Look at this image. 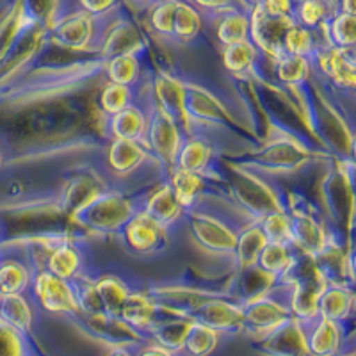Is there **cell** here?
Instances as JSON below:
<instances>
[{
  "label": "cell",
  "mask_w": 356,
  "mask_h": 356,
  "mask_svg": "<svg viewBox=\"0 0 356 356\" xmlns=\"http://www.w3.org/2000/svg\"><path fill=\"white\" fill-rule=\"evenodd\" d=\"M141 203L143 200L127 196L120 191H104L79 209L70 221L91 234L118 235L134 216L141 212Z\"/></svg>",
  "instance_id": "cell-1"
},
{
  "label": "cell",
  "mask_w": 356,
  "mask_h": 356,
  "mask_svg": "<svg viewBox=\"0 0 356 356\" xmlns=\"http://www.w3.org/2000/svg\"><path fill=\"white\" fill-rule=\"evenodd\" d=\"M241 307H243V332L255 337L257 340L264 339L292 319L289 308V285L282 282L273 284L262 294L243 301Z\"/></svg>",
  "instance_id": "cell-2"
},
{
  "label": "cell",
  "mask_w": 356,
  "mask_h": 356,
  "mask_svg": "<svg viewBox=\"0 0 356 356\" xmlns=\"http://www.w3.org/2000/svg\"><path fill=\"white\" fill-rule=\"evenodd\" d=\"M186 214L191 234L203 250L209 251V253H216V255L234 257L237 235H239L241 228L248 222H235L232 219L222 218L218 212L205 209L203 203H198L195 209L187 211Z\"/></svg>",
  "instance_id": "cell-3"
},
{
  "label": "cell",
  "mask_w": 356,
  "mask_h": 356,
  "mask_svg": "<svg viewBox=\"0 0 356 356\" xmlns=\"http://www.w3.org/2000/svg\"><path fill=\"white\" fill-rule=\"evenodd\" d=\"M104 22L89 17L84 9L77 6L72 11H65L56 24L47 29V41L61 49L73 52L97 54Z\"/></svg>",
  "instance_id": "cell-4"
},
{
  "label": "cell",
  "mask_w": 356,
  "mask_h": 356,
  "mask_svg": "<svg viewBox=\"0 0 356 356\" xmlns=\"http://www.w3.org/2000/svg\"><path fill=\"white\" fill-rule=\"evenodd\" d=\"M232 180V195L239 205V211L250 221L257 222L264 216L275 211H284V203L267 182H264L257 171H246L244 168H235Z\"/></svg>",
  "instance_id": "cell-5"
},
{
  "label": "cell",
  "mask_w": 356,
  "mask_h": 356,
  "mask_svg": "<svg viewBox=\"0 0 356 356\" xmlns=\"http://www.w3.org/2000/svg\"><path fill=\"white\" fill-rule=\"evenodd\" d=\"M184 139V130L150 102V109H146L145 148L166 173L175 166Z\"/></svg>",
  "instance_id": "cell-6"
},
{
  "label": "cell",
  "mask_w": 356,
  "mask_h": 356,
  "mask_svg": "<svg viewBox=\"0 0 356 356\" xmlns=\"http://www.w3.org/2000/svg\"><path fill=\"white\" fill-rule=\"evenodd\" d=\"M146 49V38L141 29L123 13L109 18L102 25L97 56L102 61H111L120 56H139Z\"/></svg>",
  "instance_id": "cell-7"
},
{
  "label": "cell",
  "mask_w": 356,
  "mask_h": 356,
  "mask_svg": "<svg viewBox=\"0 0 356 356\" xmlns=\"http://www.w3.org/2000/svg\"><path fill=\"white\" fill-rule=\"evenodd\" d=\"M248 17H250V41L255 44L262 57H267L273 63L284 56V38L287 29L296 24L294 18L267 15L260 4H251L248 9Z\"/></svg>",
  "instance_id": "cell-8"
},
{
  "label": "cell",
  "mask_w": 356,
  "mask_h": 356,
  "mask_svg": "<svg viewBox=\"0 0 356 356\" xmlns=\"http://www.w3.org/2000/svg\"><path fill=\"white\" fill-rule=\"evenodd\" d=\"M310 157V152L307 150L305 143H300L298 139L289 138V136H280L275 141H269L255 154V159L250 162V166L257 170H264L266 173H291V171L300 170L305 162Z\"/></svg>",
  "instance_id": "cell-9"
},
{
  "label": "cell",
  "mask_w": 356,
  "mask_h": 356,
  "mask_svg": "<svg viewBox=\"0 0 356 356\" xmlns=\"http://www.w3.org/2000/svg\"><path fill=\"white\" fill-rule=\"evenodd\" d=\"M36 251H43L40 262L34 266V273L44 271L49 275L61 278L65 282H73L86 271V257L79 244L72 237L57 241L54 244H33Z\"/></svg>",
  "instance_id": "cell-10"
},
{
  "label": "cell",
  "mask_w": 356,
  "mask_h": 356,
  "mask_svg": "<svg viewBox=\"0 0 356 356\" xmlns=\"http://www.w3.org/2000/svg\"><path fill=\"white\" fill-rule=\"evenodd\" d=\"M31 292H33V298L40 310L47 312V314L68 316L73 319L81 316L70 282L56 278L44 271H36L33 276V284H31Z\"/></svg>",
  "instance_id": "cell-11"
},
{
  "label": "cell",
  "mask_w": 356,
  "mask_h": 356,
  "mask_svg": "<svg viewBox=\"0 0 356 356\" xmlns=\"http://www.w3.org/2000/svg\"><path fill=\"white\" fill-rule=\"evenodd\" d=\"M187 317L205 328H211L219 335L243 332V307L237 298H230V296H211L202 301Z\"/></svg>",
  "instance_id": "cell-12"
},
{
  "label": "cell",
  "mask_w": 356,
  "mask_h": 356,
  "mask_svg": "<svg viewBox=\"0 0 356 356\" xmlns=\"http://www.w3.org/2000/svg\"><path fill=\"white\" fill-rule=\"evenodd\" d=\"M118 235L122 237L123 244L130 253L146 257L154 255L166 246L170 232L141 211L127 222Z\"/></svg>",
  "instance_id": "cell-13"
},
{
  "label": "cell",
  "mask_w": 356,
  "mask_h": 356,
  "mask_svg": "<svg viewBox=\"0 0 356 356\" xmlns=\"http://www.w3.org/2000/svg\"><path fill=\"white\" fill-rule=\"evenodd\" d=\"M312 70L319 72L324 81L342 91L355 89V57L353 50H339L321 47L310 59Z\"/></svg>",
  "instance_id": "cell-14"
},
{
  "label": "cell",
  "mask_w": 356,
  "mask_h": 356,
  "mask_svg": "<svg viewBox=\"0 0 356 356\" xmlns=\"http://www.w3.org/2000/svg\"><path fill=\"white\" fill-rule=\"evenodd\" d=\"M152 104L168 114L187 136L189 122L186 113V82L166 72L157 73L152 86Z\"/></svg>",
  "instance_id": "cell-15"
},
{
  "label": "cell",
  "mask_w": 356,
  "mask_h": 356,
  "mask_svg": "<svg viewBox=\"0 0 356 356\" xmlns=\"http://www.w3.org/2000/svg\"><path fill=\"white\" fill-rule=\"evenodd\" d=\"M214 145L203 136H200V134H189V136H186L180 150H178L173 168L219 182L221 177L214 173Z\"/></svg>",
  "instance_id": "cell-16"
},
{
  "label": "cell",
  "mask_w": 356,
  "mask_h": 356,
  "mask_svg": "<svg viewBox=\"0 0 356 356\" xmlns=\"http://www.w3.org/2000/svg\"><path fill=\"white\" fill-rule=\"evenodd\" d=\"M166 182L170 189L173 191L177 202L187 212L195 209L198 203L214 198V193H211V186H216L218 180H211V178L171 168L166 173Z\"/></svg>",
  "instance_id": "cell-17"
},
{
  "label": "cell",
  "mask_w": 356,
  "mask_h": 356,
  "mask_svg": "<svg viewBox=\"0 0 356 356\" xmlns=\"http://www.w3.org/2000/svg\"><path fill=\"white\" fill-rule=\"evenodd\" d=\"M308 356H340L344 351V324L317 317L303 324Z\"/></svg>",
  "instance_id": "cell-18"
},
{
  "label": "cell",
  "mask_w": 356,
  "mask_h": 356,
  "mask_svg": "<svg viewBox=\"0 0 356 356\" xmlns=\"http://www.w3.org/2000/svg\"><path fill=\"white\" fill-rule=\"evenodd\" d=\"M141 211L146 216H150L154 221H157L162 228L168 232L177 225L182 218H186V211L182 205L177 202L173 191L170 189L166 180H162L159 186L152 187L145 196H143Z\"/></svg>",
  "instance_id": "cell-19"
},
{
  "label": "cell",
  "mask_w": 356,
  "mask_h": 356,
  "mask_svg": "<svg viewBox=\"0 0 356 356\" xmlns=\"http://www.w3.org/2000/svg\"><path fill=\"white\" fill-rule=\"evenodd\" d=\"M162 317V310L150 291H132L123 303L120 319L146 339V333Z\"/></svg>",
  "instance_id": "cell-20"
},
{
  "label": "cell",
  "mask_w": 356,
  "mask_h": 356,
  "mask_svg": "<svg viewBox=\"0 0 356 356\" xmlns=\"http://www.w3.org/2000/svg\"><path fill=\"white\" fill-rule=\"evenodd\" d=\"M257 342L259 348L269 356H308L305 326L296 319L287 321L284 326H280Z\"/></svg>",
  "instance_id": "cell-21"
},
{
  "label": "cell",
  "mask_w": 356,
  "mask_h": 356,
  "mask_svg": "<svg viewBox=\"0 0 356 356\" xmlns=\"http://www.w3.org/2000/svg\"><path fill=\"white\" fill-rule=\"evenodd\" d=\"M106 161L114 177L129 178L141 171V168L146 166V162L154 161V159L143 145L111 139L109 146H107Z\"/></svg>",
  "instance_id": "cell-22"
},
{
  "label": "cell",
  "mask_w": 356,
  "mask_h": 356,
  "mask_svg": "<svg viewBox=\"0 0 356 356\" xmlns=\"http://www.w3.org/2000/svg\"><path fill=\"white\" fill-rule=\"evenodd\" d=\"M34 22L36 17L31 4H13L0 17V65L8 59L22 36L33 27Z\"/></svg>",
  "instance_id": "cell-23"
},
{
  "label": "cell",
  "mask_w": 356,
  "mask_h": 356,
  "mask_svg": "<svg viewBox=\"0 0 356 356\" xmlns=\"http://www.w3.org/2000/svg\"><path fill=\"white\" fill-rule=\"evenodd\" d=\"M195 321L184 316H171L164 314L146 333V339L150 340V344L159 346V348L166 349L173 355H182L184 342L187 339L191 326Z\"/></svg>",
  "instance_id": "cell-24"
},
{
  "label": "cell",
  "mask_w": 356,
  "mask_h": 356,
  "mask_svg": "<svg viewBox=\"0 0 356 356\" xmlns=\"http://www.w3.org/2000/svg\"><path fill=\"white\" fill-rule=\"evenodd\" d=\"M106 136L111 139H120V141L138 143L145 146L146 136V109L139 107L138 104L127 107L122 113L106 118Z\"/></svg>",
  "instance_id": "cell-25"
},
{
  "label": "cell",
  "mask_w": 356,
  "mask_h": 356,
  "mask_svg": "<svg viewBox=\"0 0 356 356\" xmlns=\"http://www.w3.org/2000/svg\"><path fill=\"white\" fill-rule=\"evenodd\" d=\"M355 312V292L346 285H328L319 298L317 314L323 319L344 324Z\"/></svg>",
  "instance_id": "cell-26"
},
{
  "label": "cell",
  "mask_w": 356,
  "mask_h": 356,
  "mask_svg": "<svg viewBox=\"0 0 356 356\" xmlns=\"http://www.w3.org/2000/svg\"><path fill=\"white\" fill-rule=\"evenodd\" d=\"M296 259V248L291 244H269L264 246L255 269L269 282L278 284L282 282Z\"/></svg>",
  "instance_id": "cell-27"
},
{
  "label": "cell",
  "mask_w": 356,
  "mask_h": 356,
  "mask_svg": "<svg viewBox=\"0 0 356 356\" xmlns=\"http://www.w3.org/2000/svg\"><path fill=\"white\" fill-rule=\"evenodd\" d=\"M34 271L29 260L0 253V294H25L33 284Z\"/></svg>",
  "instance_id": "cell-28"
},
{
  "label": "cell",
  "mask_w": 356,
  "mask_h": 356,
  "mask_svg": "<svg viewBox=\"0 0 356 356\" xmlns=\"http://www.w3.org/2000/svg\"><path fill=\"white\" fill-rule=\"evenodd\" d=\"M266 244V237H264L262 230H260L257 222H248V225H244L241 228L239 235H237V244H235L234 251L237 271L244 273L253 269L257 266V260H259L260 253H262Z\"/></svg>",
  "instance_id": "cell-29"
},
{
  "label": "cell",
  "mask_w": 356,
  "mask_h": 356,
  "mask_svg": "<svg viewBox=\"0 0 356 356\" xmlns=\"http://www.w3.org/2000/svg\"><path fill=\"white\" fill-rule=\"evenodd\" d=\"M321 36L326 47L339 50H353L356 41V15L337 9L321 29Z\"/></svg>",
  "instance_id": "cell-30"
},
{
  "label": "cell",
  "mask_w": 356,
  "mask_h": 356,
  "mask_svg": "<svg viewBox=\"0 0 356 356\" xmlns=\"http://www.w3.org/2000/svg\"><path fill=\"white\" fill-rule=\"evenodd\" d=\"M0 321L29 339L34 328V310L25 294H9L0 298Z\"/></svg>",
  "instance_id": "cell-31"
},
{
  "label": "cell",
  "mask_w": 356,
  "mask_h": 356,
  "mask_svg": "<svg viewBox=\"0 0 356 356\" xmlns=\"http://www.w3.org/2000/svg\"><path fill=\"white\" fill-rule=\"evenodd\" d=\"M260 63H262V54L251 41H243L222 49V65L232 75L237 77L246 79L257 75Z\"/></svg>",
  "instance_id": "cell-32"
},
{
  "label": "cell",
  "mask_w": 356,
  "mask_h": 356,
  "mask_svg": "<svg viewBox=\"0 0 356 356\" xmlns=\"http://www.w3.org/2000/svg\"><path fill=\"white\" fill-rule=\"evenodd\" d=\"M95 285H97L104 314L109 317H120L123 303L132 292L130 285L118 275H113V273H106V275H100L98 278H95Z\"/></svg>",
  "instance_id": "cell-33"
},
{
  "label": "cell",
  "mask_w": 356,
  "mask_h": 356,
  "mask_svg": "<svg viewBox=\"0 0 356 356\" xmlns=\"http://www.w3.org/2000/svg\"><path fill=\"white\" fill-rule=\"evenodd\" d=\"M216 40L222 44V49L232 44L250 41V17L243 8L232 9L216 20Z\"/></svg>",
  "instance_id": "cell-34"
},
{
  "label": "cell",
  "mask_w": 356,
  "mask_h": 356,
  "mask_svg": "<svg viewBox=\"0 0 356 356\" xmlns=\"http://www.w3.org/2000/svg\"><path fill=\"white\" fill-rule=\"evenodd\" d=\"M273 73H275L276 81L285 88H303L312 77V63L310 59H303V57L296 56H284L271 63Z\"/></svg>",
  "instance_id": "cell-35"
},
{
  "label": "cell",
  "mask_w": 356,
  "mask_h": 356,
  "mask_svg": "<svg viewBox=\"0 0 356 356\" xmlns=\"http://www.w3.org/2000/svg\"><path fill=\"white\" fill-rule=\"evenodd\" d=\"M106 82L136 89L143 77V61L139 56H120L104 63Z\"/></svg>",
  "instance_id": "cell-36"
},
{
  "label": "cell",
  "mask_w": 356,
  "mask_h": 356,
  "mask_svg": "<svg viewBox=\"0 0 356 356\" xmlns=\"http://www.w3.org/2000/svg\"><path fill=\"white\" fill-rule=\"evenodd\" d=\"M321 47H326L323 36H321V31H308L301 25L292 24L285 33L284 54L287 56L312 59Z\"/></svg>",
  "instance_id": "cell-37"
},
{
  "label": "cell",
  "mask_w": 356,
  "mask_h": 356,
  "mask_svg": "<svg viewBox=\"0 0 356 356\" xmlns=\"http://www.w3.org/2000/svg\"><path fill=\"white\" fill-rule=\"evenodd\" d=\"M136 104V91L125 86L104 82L97 97V111L104 118H111Z\"/></svg>",
  "instance_id": "cell-38"
},
{
  "label": "cell",
  "mask_w": 356,
  "mask_h": 356,
  "mask_svg": "<svg viewBox=\"0 0 356 356\" xmlns=\"http://www.w3.org/2000/svg\"><path fill=\"white\" fill-rule=\"evenodd\" d=\"M203 15L191 2H177L173 18V40L191 43L202 33Z\"/></svg>",
  "instance_id": "cell-39"
},
{
  "label": "cell",
  "mask_w": 356,
  "mask_h": 356,
  "mask_svg": "<svg viewBox=\"0 0 356 356\" xmlns=\"http://www.w3.org/2000/svg\"><path fill=\"white\" fill-rule=\"evenodd\" d=\"M337 9H339V4L316 2V0L300 2V4H294V22L308 31H321Z\"/></svg>",
  "instance_id": "cell-40"
},
{
  "label": "cell",
  "mask_w": 356,
  "mask_h": 356,
  "mask_svg": "<svg viewBox=\"0 0 356 356\" xmlns=\"http://www.w3.org/2000/svg\"><path fill=\"white\" fill-rule=\"evenodd\" d=\"M264 237L269 244H291L292 246V219L285 211H275L257 221Z\"/></svg>",
  "instance_id": "cell-41"
},
{
  "label": "cell",
  "mask_w": 356,
  "mask_h": 356,
  "mask_svg": "<svg viewBox=\"0 0 356 356\" xmlns=\"http://www.w3.org/2000/svg\"><path fill=\"white\" fill-rule=\"evenodd\" d=\"M221 335L212 332L211 328H205L202 324L193 323L187 339L184 342L182 355L186 356H211L219 346Z\"/></svg>",
  "instance_id": "cell-42"
},
{
  "label": "cell",
  "mask_w": 356,
  "mask_h": 356,
  "mask_svg": "<svg viewBox=\"0 0 356 356\" xmlns=\"http://www.w3.org/2000/svg\"><path fill=\"white\" fill-rule=\"evenodd\" d=\"M177 2H157L146 13V24L161 38H173V18Z\"/></svg>",
  "instance_id": "cell-43"
},
{
  "label": "cell",
  "mask_w": 356,
  "mask_h": 356,
  "mask_svg": "<svg viewBox=\"0 0 356 356\" xmlns=\"http://www.w3.org/2000/svg\"><path fill=\"white\" fill-rule=\"evenodd\" d=\"M0 356H29V339L0 321Z\"/></svg>",
  "instance_id": "cell-44"
},
{
  "label": "cell",
  "mask_w": 356,
  "mask_h": 356,
  "mask_svg": "<svg viewBox=\"0 0 356 356\" xmlns=\"http://www.w3.org/2000/svg\"><path fill=\"white\" fill-rule=\"evenodd\" d=\"M79 8L84 9L88 13L89 17H93L95 20H100V22H106L109 18L116 17L118 15V9H120V4L116 2H81Z\"/></svg>",
  "instance_id": "cell-45"
},
{
  "label": "cell",
  "mask_w": 356,
  "mask_h": 356,
  "mask_svg": "<svg viewBox=\"0 0 356 356\" xmlns=\"http://www.w3.org/2000/svg\"><path fill=\"white\" fill-rule=\"evenodd\" d=\"M134 356H178V355H173V353L159 348V346L155 344H148V346H143V348L139 349Z\"/></svg>",
  "instance_id": "cell-46"
},
{
  "label": "cell",
  "mask_w": 356,
  "mask_h": 356,
  "mask_svg": "<svg viewBox=\"0 0 356 356\" xmlns=\"http://www.w3.org/2000/svg\"><path fill=\"white\" fill-rule=\"evenodd\" d=\"M107 356H134V353L127 348H113Z\"/></svg>",
  "instance_id": "cell-47"
},
{
  "label": "cell",
  "mask_w": 356,
  "mask_h": 356,
  "mask_svg": "<svg viewBox=\"0 0 356 356\" xmlns=\"http://www.w3.org/2000/svg\"><path fill=\"white\" fill-rule=\"evenodd\" d=\"M4 166V152H2V148H0V168Z\"/></svg>",
  "instance_id": "cell-48"
},
{
  "label": "cell",
  "mask_w": 356,
  "mask_h": 356,
  "mask_svg": "<svg viewBox=\"0 0 356 356\" xmlns=\"http://www.w3.org/2000/svg\"><path fill=\"white\" fill-rule=\"evenodd\" d=\"M0 244H2V225H0Z\"/></svg>",
  "instance_id": "cell-49"
},
{
  "label": "cell",
  "mask_w": 356,
  "mask_h": 356,
  "mask_svg": "<svg viewBox=\"0 0 356 356\" xmlns=\"http://www.w3.org/2000/svg\"><path fill=\"white\" fill-rule=\"evenodd\" d=\"M0 298H2V294H0Z\"/></svg>",
  "instance_id": "cell-50"
}]
</instances>
